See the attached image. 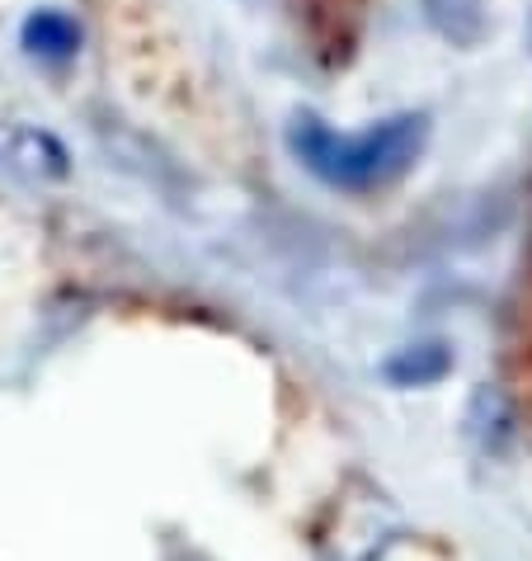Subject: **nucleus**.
I'll use <instances>...</instances> for the list:
<instances>
[{
    "instance_id": "obj_5",
    "label": "nucleus",
    "mask_w": 532,
    "mask_h": 561,
    "mask_svg": "<svg viewBox=\"0 0 532 561\" xmlns=\"http://www.w3.org/2000/svg\"><path fill=\"white\" fill-rule=\"evenodd\" d=\"M466 434H472V444L481 448V454L499 458L513 439V415H509V401L490 392V387H481V392L472 397V411H466Z\"/></svg>"
},
{
    "instance_id": "obj_4",
    "label": "nucleus",
    "mask_w": 532,
    "mask_h": 561,
    "mask_svg": "<svg viewBox=\"0 0 532 561\" xmlns=\"http://www.w3.org/2000/svg\"><path fill=\"white\" fill-rule=\"evenodd\" d=\"M382 373L391 387H433L452 373V354H448V345H438V340H429V345H405L386 358Z\"/></svg>"
},
{
    "instance_id": "obj_1",
    "label": "nucleus",
    "mask_w": 532,
    "mask_h": 561,
    "mask_svg": "<svg viewBox=\"0 0 532 561\" xmlns=\"http://www.w3.org/2000/svg\"><path fill=\"white\" fill-rule=\"evenodd\" d=\"M429 123L419 114H396L358 133H335L321 118H302L292 128V156L311 175L344 194H372L396 184L419 161Z\"/></svg>"
},
{
    "instance_id": "obj_6",
    "label": "nucleus",
    "mask_w": 532,
    "mask_h": 561,
    "mask_svg": "<svg viewBox=\"0 0 532 561\" xmlns=\"http://www.w3.org/2000/svg\"><path fill=\"white\" fill-rule=\"evenodd\" d=\"M528 48H532V14H528Z\"/></svg>"
},
{
    "instance_id": "obj_3",
    "label": "nucleus",
    "mask_w": 532,
    "mask_h": 561,
    "mask_svg": "<svg viewBox=\"0 0 532 561\" xmlns=\"http://www.w3.org/2000/svg\"><path fill=\"white\" fill-rule=\"evenodd\" d=\"M24 48H28V57L53 61V67L57 61H71L81 53V24L61 10H38L24 20Z\"/></svg>"
},
{
    "instance_id": "obj_2",
    "label": "nucleus",
    "mask_w": 532,
    "mask_h": 561,
    "mask_svg": "<svg viewBox=\"0 0 532 561\" xmlns=\"http://www.w3.org/2000/svg\"><path fill=\"white\" fill-rule=\"evenodd\" d=\"M0 165L24 180H61L67 175V151H61V142L48 133L5 123V128H0Z\"/></svg>"
}]
</instances>
